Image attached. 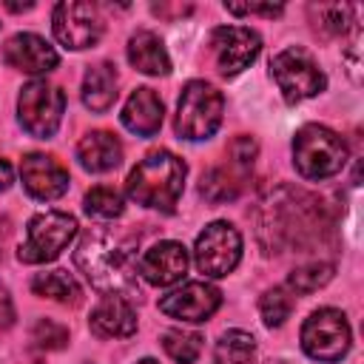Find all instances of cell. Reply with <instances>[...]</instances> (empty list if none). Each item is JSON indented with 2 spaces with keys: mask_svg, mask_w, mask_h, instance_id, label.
Listing matches in <instances>:
<instances>
[{
  "mask_svg": "<svg viewBox=\"0 0 364 364\" xmlns=\"http://www.w3.org/2000/svg\"><path fill=\"white\" fill-rule=\"evenodd\" d=\"M327 230V216L321 202L304 191L279 185L256 210V236L264 253L279 250H307L318 245Z\"/></svg>",
  "mask_w": 364,
  "mask_h": 364,
  "instance_id": "cell-1",
  "label": "cell"
},
{
  "mask_svg": "<svg viewBox=\"0 0 364 364\" xmlns=\"http://www.w3.org/2000/svg\"><path fill=\"white\" fill-rule=\"evenodd\" d=\"M74 264L100 293L122 299L139 296V270L131 245L108 230H88L74 250Z\"/></svg>",
  "mask_w": 364,
  "mask_h": 364,
  "instance_id": "cell-2",
  "label": "cell"
},
{
  "mask_svg": "<svg viewBox=\"0 0 364 364\" xmlns=\"http://www.w3.org/2000/svg\"><path fill=\"white\" fill-rule=\"evenodd\" d=\"M185 162L171 151H151L145 154L128 173L125 191L136 205L156 208L171 213L185 188Z\"/></svg>",
  "mask_w": 364,
  "mask_h": 364,
  "instance_id": "cell-3",
  "label": "cell"
},
{
  "mask_svg": "<svg viewBox=\"0 0 364 364\" xmlns=\"http://www.w3.org/2000/svg\"><path fill=\"white\" fill-rule=\"evenodd\" d=\"M347 162V142L327 125H304L293 139V165L304 179H327Z\"/></svg>",
  "mask_w": 364,
  "mask_h": 364,
  "instance_id": "cell-4",
  "label": "cell"
},
{
  "mask_svg": "<svg viewBox=\"0 0 364 364\" xmlns=\"http://www.w3.org/2000/svg\"><path fill=\"white\" fill-rule=\"evenodd\" d=\"M222 108H225V100L210 82L191 80L182 88L173 128L182 139H208L216 134L222 122Z\"/></svg>",
  "mask_w": 364,
  "mask_h": 364,
  "instance_id": "cell-5",
  "label": "cell"
},
{
  "mask_svg": "<svg viewBox=\"0 0 364 364\" xmlns=\"http://www.w3.org/2000/svg\"><path fill=\"white\" fill-rule=\"evenodd\" d=\"M74 233H77V219L71 213H63V210L37 213V216L28 219L26 242L20 245L17 256L26 264L54 262L68 247V242L74 239Z\"/></svg>",
  "mask_w": 364,
  "mask_h": 364,
  "instance_id": "cell-6",
  "label": "cell"
},
{
  "mask_svg": "<svg viewBox=\"0 0 364 364\" xmlns=\"http://www.w3.org/2000/svg\"><path fill=\"white\" fill-rule=\"evenodd\" d=\"M270 68H273L276 85H279V91L287 102H301L307 97H316L327 85V77L318 68V63L313 60V54L299 48V46H290V48L279 51L273 57Z\"/></svg>",
  "mask_w": 364,
  "mask_h": 364,
  "instance_id": "cell-7",
  "label": "cell"
},
{
  "mask_svg": "<svg viewBox=\"0 0 364 364\" xmlns=\"http://www.w3.org/2000/svg\"><path fill=\"white\" fill-rule=\"evenodd\" d=\"M350 324L347 316L341 310L333 307H321L316 313H310V318L301 327V347L310 358L324 361V364H336L347 355L350 350Z\"/></svg>",
  "mask_w": 364,
  "mask_h": 364,
  "instance_id": "cell-8",
  "label": "cell"
},
{
  "mask_svg": "<svg viewBox=\"0 0 364 364\" xmlns=\"http://www.w3.org/2000/svg\"><path fill=\"white\" fill-rule=\"evenodd\" d=\"M17 111H20L23 128L31 136L48 139L60 128V119L65 111V94L46 80H31L23 85L17 97Z\"/></svg>",
  "mask_w": 364,
  "mask_h": 364,
  "instance_id": "cell-9",
  "label": "cell"
},
{
  "mask_svg": "<svg viewBox=\"0 0 364 364\" xmlns=\"http://www.w3.org/2000/svg\"><path fill=\"white\" fill-rule=\"evenodd\" d=\"M196 267L205 276H228L242 259V236L230 222H213L196 236Z\"/></svg>",
  "mask_w": 364,
  "mask_h": 364,
  "instance_id": "cell-10",
  "label": "cell"
},
{
  "mask_svg": "<svg viewBox=\"0 0 364 364\" xmlns=\"http://www.w3.org/2000/svg\"><path fill=\"white\" fill-rule=\"evenodd\" d=\"M54 37L65 46V48H91L100 37H102V20L100 11L91 3H77V0H65L54 6Z\"/></svg>",
  "mask_w": 364,
  "mask_h": 364,
  "instance_id": "cell-11",
  "label": "cell"
},
{
  "mask_svg": "<svg viewBox=\"0 0 364 364\" xmlns=\"http://www.w3.org/2000/svg\"><path fill=\"white\" fill-rule=\"evenodd\" d=\"M210 48H213L219 71L225 77H236L259 57L262 40L256 31H250L245 26H219L210 34Z\"/></svg>",
  "mask_w": 364,
  "mask_h": 364,
  "instance_id": "cell-12",
  "label": "cell"
},
{
  "mask_svg": "<svg viewBox=\"0 0 364 364\" xmlns=\"http://www.w3.org/2000/svg\"><path fill=\"white\" fill-rule=\"evenodd\" d=\"M222 304V293L208 282H188L179 290L159 299V310L182 321H205Z\"/></svg>",
  "mask_w": 364,
  "mask_h": 364,
  "instance_id": "cell-13",
  "label": "cell"
},
{
  "mask_svg": "<svg viewBox=\"0 0 364 364\" xmlns=\"http://www.w3.org/2000/svg\"><path fill=\"white\" fill-rule=\"evenodd\" d=\"M20 176L34 199H60L68 191V171L48 154H26L20 162Z\"/></svg>",
  "mask_w": 364,
  "mask_h": 364,
  "instance_id": "cell-14",
  "label": "cell"
},
{
  "mask_svg": "<svg viewBox=\"0 0 364 364\" xmlns=\"http://www.w3.org/2000/svg\"><path fill=\"white\" fill-rule=\"evenodd\" d=\"M139 276L148 282V284H156V287H168L173 282H179L188 270V250L179 245V242H156L154 247H148L136 264Z\"/></svg>",
  "mask_w": 364,
  "mask_h": 364,
  "instance_id": "cell-15",
  "label": "cell"
},
{
  "mask_svg": "<svg viewBox=\"0 0 364 364\" xmlns=\"http://www.w3.org/2000/svg\"><path fill=\"white\" fill-rule=\"evenodd\" d=\"M3 57L11 68H20L26 74H46L60 63L57 51L37 34H14L3 48Z\"/></svg>",
  "mask_w": 364,
  "mask_h": 364,
  "instance_id": "cell-16",
  "label": "cell"
},
{
  "mask_svg": "<svg viewBox=\"0 0 364 364\" xmlns=\"http://www.w3.org/2000/svg\"><path fill=\"white\" fill-rule=\"evenodd\" d=\"M91 330L102 338H125L136 333V313L122 296H105L91 310Z\"/></svg>",
  "mask_w": 364,
  "mask_h": 364,
  "instance_id": "cell-17",
  "label": "cell"
},
{
  "mask_svg": "<svg viewBox=\"0 0 364 364\" xmlns=\"http://www.w3.org/2000/svg\"><path fill=\"white\" fill-rule=\"evenodd\" d=\"M122 125L139 136H154L162 125V100L154 88H136L125 108H122Z\"/></svg>",
  "mask_w": 364,
  "mask_h": 364,
  "instance_id": "cell-18",
  "label": "cell"
},
{
  "mask_svg": "<svg viewBox=\"0 0 364 364\" xmlns=\"http://www.w3.org/2000/svg\"><path fill=\"white\" fill-rule=\"evenodd\" d=\"M77 159L91 173H105L122 162V145L108 131H91L77 145Z\"/></svg>",
  "mask_w": 364,
  "mask_h": 364,
  "instance_id": "cell-19",
  "label": "cell"
},
{
  "mask_svg": "<svg viewBox=\"0 0 364 364\" xmlns=\"http://www.w3.org/2000/svg\"><path fill=\"white\" fill-rule=\"evenodd\" d=\"M128 63L136 71L151 74V77H159V74H168L171 71L168 51H165L162 40L154 31H136V34H131V40H128Z\"/></svg>",
  "mask_w": 364,
  "mask_h": 364,
  "instance_id": "cell-20",
  "label": "cell"
},
{
  "mask_svg": "<svg viewBox=\"0 0 364 364\" xmlns=\"http://www.w3.org/2000/svg\"><path fill=\"white\" fill-rule=\"evenodd\" d=\"M117 100V71L111 63H97L85 71V80H82V102L102 114L114 105Z\"/></svg>",
  "mask_w": 364,
  "mask_h": 364,
  "instance_id": "cell-21",
  "label": "cell"
},
{
  "mask_svg": "<svg viewBox=\"0 0 364 364\" xmlns=\"http://www.w3.org/2000/svg\"><path fill=\"white\" fill-rule=\"evenodd\" d=\"M31 290L43 299H54L63 304H77L80 301V284L74 282V276L68 270H46L37 273L31 282Z\"/></svg>",
  "mask_w": 364,
  "mask_h": 364,
  "instance_id": "cell-22",
  "label": "cell"
},
{
  "mask_svg": "<svg viewBox=\"0 0 364 364\" xmlns=\"http://www.w3.org/2000/svg\"><path fill=\"white\" fill-rule=\"evenodd\" d=\"M242 191V179L228 171V168H210L205 176H202V185H199V193L213 202V205H222V202H230L236 199Z\"/></svg>",
  "mask_w": 364,
  "mask_h": 364,
  "instance_id": "cell-23",
  "label": "cell"
},
{
  "mask_svg": "<svg viewBox=\"0 0 364 364\" xmlns=\"http://www.w3.org/2000/svg\"><path fill=\"white\" fill-rule=\"evenodd\" d=\"M253 355H256V341L245 330H228L216 341L219 364H253Z\"/></svg>",
  "mask_w": 364,
  "mask_h": 364,
  "instance_id": "cell-24",
  "label": "cell"
},
{
  "mask_svg": "<svg viewBox=\"0 0 364 364\" xmlns=\"http://www.w3.org/2000/svg\"><path fill=\"white\" fill-rule=\"evenodd\" d=\"M333 264L330 262H307L301 267H296L290 276H287V290L290 293H299V296H307L318 287H324L330 279H333Z\"/></svg>",
  "mask_w": 364,
  "mask_h": 364,
  "instance_id": "cell-25",
  "label": "cell"
},
{
  "mask_svg": "<svg viewBox=\"0 0 364 364\" xmlns=\"http://www.w3.org/2000/svg\"><path fill=\"white\" fill-rule=\"evenodd\" d=\"M162 350L176 364H193L202 353V336L188 330H165L162 333Z\"/></svg>",
  "mask_w": 364,
  "mask_h": 364,
  "instance_id": "cell-26",
  "label": "cell"
},
{
  "mask_svg": "<svg viewBox=\"0 0 364 364\" xmlns=\"http://www.w3.org/2000/svg\"><path fill=\"white\" fill-rule=\"evenodd\" d=\"M85 213L97 216V219H117L122 216V196L119 191L108 188V185H97L85 193Z\"/></svg>",
  "mask_w": 364,
  "mask_h": 364,
  "instance_id": "cell-27",
  "label": "cell"
},
{
  "mask_svg": "<svg viewBox=\"0 0 364 364\" xmlns=\"http://www.w3.org/2000/svg\"><path fill=\"white\" fill-rule=\"evenodd\" d=\"M290 310H293V296L284 287H273L259 299V313L267 327H282L290 318Z\"/></svg>",
  "mask_w": 364,
  "mask_h": 364,
  "instance_id": "cell-28",
  "label": "cell"
},
{
  "mask_svg": "<svg viewBox=\"0 0 364 364\" xmlns=\"http://www.w3.org/2000/svg\"><path fill=\"white\" fill-rule=\"evenodd\" d=\"M313 11L318 14V28L321 31H327V34H344L347 31V26L353 23L350 17H353V6H347V3H324V6H313Z\"/></svg>",
  "mask_w": 364,
  "mask_h": 364,
  "instance_id": "cell-29",
  "label": "cell"
},
{
  "mask_svg": "<svg viewBox=\"0 0 364 364\" xmlns=\"http://www.w3.org/2000/svg\"><path fill=\"white\" fill-rule=\"evenodd\" d=\"M31 341L43 350H63L68 344V330L54 318H37L31 327Z\"/></svg>",
  "mask_w": 364,
  "mask_h": 364,
  "instance_id": "cell-30",
  "label": "cell"
},
{
  "mask_svg": "<svg viewBox=\"0 0 364 364\" xmlns=\"http://www.w3.org/2000/svg\"><path fill=\"white\" fill-rule=\"evenodd\" d=\"M230 159H233L236 168L247 171L253 165V159H256V142L250 136H236L230 142Z\"/></svg>",
  "mask_w": 364,
  "mask_h": 364,
  "instance_id": "cell-31",
  "label": "cell"
},
{
  "mask_svg": "<svg viewBox=\"0 0 364 364\" xmlns=\"http://www.w3.org/2000/svg\"><path fill=\"white\" fill-rule=\"evenodd\" d=\"M225 9L230 14H264V17H279L284 11V6H262V3H225Z\"/></svg>",
  "mask_w": 364,
  "mask_h": 364,
  "instance_id": "cell-32",
  "label": "cell"
},
{
  "mask_svg": "<svg viewBox=\"0 0 364 364\" xmlns=\"http://www.w3.org/2000/svg\"><path fill=\"white\" fill-rule=\"evenodd\" d=\"M11 324H14V304H11L9 290L0 284V330H6Z\"/></svg>",
  "mask_w": 364,
  "mask_h": 364,
  "instance_id": "cell-33",
  "label": "cell"
},
{
  "mask_svg": "<svg viewBox=\"0 0 364 364\" xmlns=\"http://www.w3.org/2000/svg\"><path fill=\"white\" fill-rule=\"evenodd\" d=\"M11 179H14V173H11V165H9L6 159H0V191H6V188L11 185Z\"/></svg>",
  "mask_w": 364,
  "mask_h": 364,
  "instance_id": "cell-34",
  "label": "cell"
},
{
  "mask_svg": "<svg viewBox=\"0 0 364 364\" xmlns=\"http://www.w3.org/2000/svg\"><path fill=\"white\" fill-rule=\"evenodd\" d=\"M136 364H156L154 358H142V361H136Z\"/></svg>",
  "mask_w": 364,
  "mask_h": 364,
  "instance_id": "cell-35",
  "label": "cell"
}]
</instances>
